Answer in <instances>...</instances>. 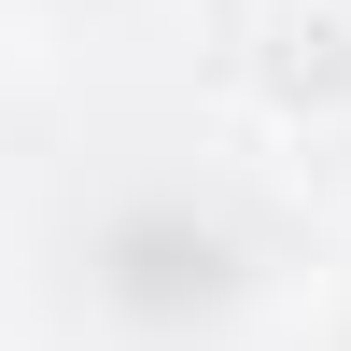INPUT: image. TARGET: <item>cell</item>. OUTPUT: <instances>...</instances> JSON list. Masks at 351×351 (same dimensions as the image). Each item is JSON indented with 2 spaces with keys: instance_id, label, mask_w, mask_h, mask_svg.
I'll return each mask as SVG.
<instances>
[{
  "instance_id": "1",
  "label": "cell",
  "mask_w": 351,
  "mask_h": 351,
  "mask_svg": "<svg viewBox=\"0 0 351 351\" xmlns=\"http://www.w3.org/2000/svg\"><path fill=\"white\" fill-rule=\"evenodd\" d=\"M239 84L281 141H351V0H267L239 43Z\"/></svg>"
}]
</instances>
